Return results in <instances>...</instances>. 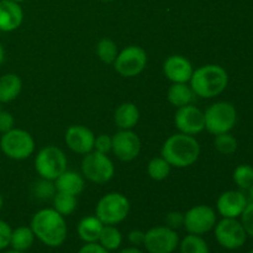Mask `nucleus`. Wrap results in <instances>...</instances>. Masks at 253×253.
<instances>
[{
	"label": "nucleus",
	"instance_id": "f257e3e1",
	"mask_svg": "<svg viewBox=\"0 0 253 253\" xmlns=\"http://www.w3.org/2000/svg\"><path fill=\"white\" fill-rule=\"evenodd\" d=\"M30 227L40 242L52 249L62 246L68 236L66 219L53 208H44L35 212Z\"/></svg>",
	"mask_w": 253,
	"mask_h": 253
},
{
	"label": "nucleus",
	"instance_id": "f03ea898",
	"mask_svg": "<svg viewBox=\"0 0 253 253\" xmlns=\"http://www.w3.org/2000/svg\"><path fill=\"white\" fill-rule=\"evenodd\" d=\"M161 156L172 168H187L194 165L199 158L200 145L194 136L178 132L165 141Z\"/></svg>",
	"mask_w": 253,
	"mask_h": 253
},
{
	"label": "nucleus",
	"instance_id": "7ed1b4c3",
	"mask_svg": "<svg viewBox=\"0 0 253 253\" xmlns=\"http://www.w3.org/2000/svg\"><path fill=\"white\" fill-rule=\"evenodd\" d=\"M229 84V74L220 64H205L194 69L189 81L194 94L203 99H211L225 91Z\"/></svg>",
	"mask_w": 253,
	"mask_h": 253
},
{
	"label": "nucleus",
	"instance_id": "20e7f679",
	"mask_svg": "<svg viewBox=\"0 0 253 253\" xmlns=\"http://www.w3.org/2000/svg\"><path fill=\"white\" fill-rule=\"evenodd\" d=\"M205 130L211 135L230 132L237 121V111L229 101H217L204 111Z\"/></svg>",
	"mask_w": 253,
	"mask_h": 253
},
{
	"label": "nucleus",
	"instance_id": "39448f33",
	"mask_svg": "<svg viewBox=\"0 0 253 253\" xmlns=\"http://www.w3.org/2000/svg\"><path fill=\"white\" fill-rule=\"evenodd\" d=\"M130 202L121 193H108L99 199L95 207V216L104 225H118L123 222L130 212Z\"/></svg>",
	"mask_w": 253,
	"mask_h": 253
},
{
	"label": "nucleus",
	"instance_id": "423d86ee",
	"mask_svg": "<svg viewBox=\"0 0 253 253\" xmlns=\"http://www.w3.org/2000/svg\"><path fill=\"white\" fill-rule=\"evenodd\" d=\"M0 150L10 160L24 161L35 152V140L26 130L14 127L1 133Z\"/></svg>",
	"mask_w": 253,
	"mask_h": 253
},
{
	"label": "nucleus",
	"instance_id": "0eeeda50",
	"mask_svg": "<svg viewBox=\"0 0 253 253\" xmlns=\"http://www.w3.org/2000/svg\"><path fill=\"white\" fill-rule=\"evenodd\" d=\"M67 156L57 146H46L37 152L35 157V170L40 178L54 180L67 170Z\"/></svg>",
	"mask_w": 253,
	"mask_h": 253
},
{
	"label": "nucleus",
	"instance_id": "6e6552de",
	"mask_svg": "<svg viewBox=\"0 0 253 253\" xmlns=\"http://www.w3.org/2000/svg\"><path fill=\"white\" fill-rule=\"evenodd\" d=\"M81 170L86 180L95 184H105L115 175V166L110 157L94 150L84 155Z\"/></svg>",
	"mask_w": 253,
	"mask_h": 253
},
{
	"label": "nucleus",
	"instance_id": "1a4fd4ad",
	"mask_svg": "<svg viewBox=\"0 0 253 253\" xmlns=\"http://www.w3.org/2000/svg\"><path fill=\"white\" fill-rule=\"evenodd\" d=\"M113 64L116 73L121 77L133 78L145 71L147 66V53L142 47L131 44L119 51L118 57Z\"/></svg>",
	"mask_w": 253,
	"mask_h": 253
},
{
	"label": "nucleus",
	"instance_id": "9d476101",
	"mask_svg": "<svg viewBox=\"0 0 253 253\" xmlns=\"http://www.w3.org/2000/svg\"><path fill=\"white\" fill-rule=\"evenodd\" d=\"M214 235L217 244L226 250H239L246 244L247 234L241 221L237 219L222 217L214 227Z\"/></svg>",
	"mask_w": 253,
	"mask_h": 253
},
{
	"label": "nucleus",
	"instance_id": "9b49d317",
	"mask_svg": "<svg viewBox=\"0 0 253 253\" xmlns=\"http://www.w3.org/2000/svg\"><path fill=\"white\" fill-rule=\"evenodd\" d=\"M217 222L216 212L211 207L205 204L194 205L184 214V229L188 234L203 235L214 230Z\"/></svg>",
	"mask_w": 253,
	"mask_h": 253
},
{
	"label": "nucleus",
	"instance_id": "f8f14e48",
	"mask_svg": "<svg viewBox=\"0 0 253 253\" xmlns=\"http://www.w3.org/2000/svg\"><path fill=\"white\" fill-rule=\"evenodd\" d=\"M179 236L175 230L163 226L151 227L145 232L143 247L148 253H173L178 249Z\"/></svg>",
	"mask_w": 253,
	"mask_h": 253
},
{
	"label": "nucleus",
	"instance_id": "ddd939ff",
	"mask_svg": "<svg viewBox=\"0 0 253 253\" xmlns=\"http://www.w3.org/2000/svg\"><path fill=\"white\" fill-rule=\"evenodd\" d=\"M174 125L179 132L195 136L205 130L204 111L193 104L178 108L174 114Z\"/></svg>",
	"mask_w": 253,
	"mask_h": 253
},
{
	"label": "nucleus",
	"instance_id": "4468645a",
	"mask_svg": "<svg viewBox=\"0 0 253 253\" xmlns=\"http://www.w3.org/2000/svg\"><path fill=\"white\" fill-rule=\"evenodd\" d=\"M141 140L132 130H119L113 135L111 152L123 162L136 160L141 152Z\"/></svg>",
	"mask_w": 253,
	"mask_h": 253
},
{
	"label": "nucleus",
	"instance_id": "2eb2a0df",
	"mask_svg": "<svg viewBox=\"0 0 253 253\" xmlns=\"http://www.w3.org/2000/svg\"><path fill=\"white\" fill-rule=\"evenodd\" d=\"M95 135L84 125H72L67 128L64 142L67 147L78 155H86L94 150Z\"/></svg>",
	"mask_w": 253,
	"mask_h": 253
},
{
	"label": "nucleus",
	"instance_id": "dca6fc26",
	"mask_svg": "<svg viewBox=\"0 0 253 253\" xmlns=\"http://www.w3.org/2000/svg\"><path fill=\"white\" fill-rule=\"evenodd\" d=\"M249 204L247 197L241 190H226L216 200V210L222 217L237 219Z\"/></svg>",
	"mask_w": 253,
	"mask_h": 253
},
{
	"label": "nucleus",
	"instance_id": "f3484780",
	"mask_svg": "<svg viewBox=\"0 0 253 253\" xmlns=\"http://www.w3.org/2000/svg\"><path fill=\"white\" fill-rule=\"evenodd\" d=\"M193 72L192 62L182 54H172L163 62V74L172 83H189Z\"/></svg>",
	"mask_w": 253,
	"mask_h": 253
},
{
	"label": "nucleus",
	"instance_id": "a211bd4d",
	"mask_svg": "<svg viewBox=\"0 0 253 253\" xmlns=\"http://www.w3.org/2000/svg\"><path fill=\"white\" fill-rule=\"evenodd\" d=\"M24 21L21 5L12 0H0V31L12 32Z\"/></svg>",
	"mask_w": 253,
	"mask_h": 253
},
{
	"label": "nucleus",
	"instance_id": "6ab92c4d",
	"mask_svg": "<svg viewBox=\"0 0 253 253\" xmlns=\"http://www.w3.org/2000/svg\"><path fill=\"white\" fill-rule=\"evenodd\" d=\"M53 182L57 192L67 193L76 197L81 194L85 188V178L82 173L74 172V170H64Z\"/></svg>",
	"mask_w": 253,
	"mask_h": 253
},
{
	"label": "nucleus",
	"instance_id": "aec40b11",
	"mask_svg": "<svg viewBox=\"0 0 253 253\" xmlns=\"http://www.w3.org/2000/svg\"><path fill=\"white\" fill-rule=\"evenodd\" d=\"M140 121V110L131 101H125L115 109L114 123L119 130H132Z\"/></svg>",
	"mask_w": 253,
	"mask_h": 253
},
{
	"label": "nucleus",
	"instance_id": "412c9836",
	"mask_svg": "<svg viewBox=\"0 0 253 253\" xmlns=\"http://www.w3.org/2000/svg\"><path fill=\"white\" fill-rule=\"evenodd\" d=\"M104 224L95 215H88L78 222L77 234L84 244H93V242H98Z\"/></svg>",
	"mask_w": 253,
	"mask_h": 253
},
{
	"label": "nucleus",
	"instance_id": "4be33fe9",
	"mask_svg": "<svg viewBox=\"0 0 253 253\" xmlns=\"http://www.w3.org/2000/svg\"><path fill=\"white\" fill-rule=\"evenodd\" d=\"M22 90V81L17 74L6 73L0 77V103H11Z\"/></svg>",
	"mask_w": 253,
	"mask_h": 253
},
{
	"label": "nucleus",
	"instance_id": "5701e85b",
	"mask_svg": "<svg viewBox=\"0 0 253 253\" xmlns=\"http://www.w3.org/2000/svg\"><path fill=\"white\" fill-rule=\"evenodd\" d=\"M195 96L197 95L188 83H172L167 91L168 103L177 109L193 104Z\"/></svg>",
	"mask_w": 253,
	"mask_h": 253
},
{
	"label": "nucleus",
	"instance_id": "b1692460",
	"mask_svg": "<svg viewBox=\"0 0 253 253\" xmlns=\"http://www.w3.org/2000/svg\"><path fill=\"white\" fill-rule=\"evenodd\" d=\"M35 237L34 231L30 226H19L16 229H12L11 237H10V247L16 251L26 252L34 245Z\"/></svg>",
	"mask_w": 253,
	"mask_h": 253
},
{
	"label": "nucleus",
	"instance_id": "393cba45",
	"mask_svg": "<svg viewBox=\"0 0 253 253\" xmlns=\"http://www.w3.org/2000/svg\"><path fill=\"white\" fill-rule=\"evenodd\" d=\"M98 244L108 250L109 252L116 251L123 244V234L116 227V225H104L99 236Z\"/></svg>",
	"mask_w": 253,
	"mask_h": 253
},
{
	"label": "nucleus",
	"instance_id": "a878e982",
	"mask_svg": "<svg viewBox=\"0 0 253 253\" xmlns=\"http://www.w3.org/2000/svg\"><path fill=\"white\" fill-rule=\"evenodd\" d=\"M77 197L76 195L67 194V193L57 192L52 199V208L62 216H69L73 214L77 209Z\"/></svg>",
	"mask_w": 253,
	"mask_h": 253
},
{
	"label": "nucleus",
	"instance_id": "bb28decb",
	"mask_svg": "<svg viewBox=\"0 0 253 253\" xmlns=\"http://www.w3.org/2000/svg\"><path fill=\"white\" fill-rule=\"evenodd\" d=\"M179 253H210L208 242L200 235L188 234L184 239L179 240Z\"/></svg>",
	"mask_w": 253,
	"mask_h": 253
},
{
	"label": "nucleus",
	"instance_id": "cd10ccee",
	"mask_svg": "<svg viewBox=\"0 0 253 253\" xmlns=\"http://www.w3.org/2000/svg\"><path fill=\"white\" fill-rule=\"evenodd\" d=\"M170 169H172L170 165L162 156L153 157L147 165L148 175L151 179L156 180V182H162V180L167 179L168 175L170 174Z\"/></svg>",
	"mask_w": 253,
	"mask_h": 253
},
{
	"label": "nucleus",
	"instance_id": "c85d7f7f",
	"mask_svg": "<svg viewBox=\"0 0 253 253\" xmlns=\"http://www.w3.org/2000/svg\"><path fill=\"white\" fill-rule=\"evenodd\" d=\"M119 54L118 44L114 40L109 37H104L96 44V56L99 57L103 63L113 64Z\"/></svg>",
	"mask_w": 253,
	"mask_h": 253
},
{
	"label": "nucleus",
	"instance_id": "c756f323",
	"mask_svg": "<svg viewBox=\"0 0 253 253\" xmlns=\"http://www.w3.org/2000/svg\"><path fill=\"white\" fill-rule=\"evenodd\" d=\"M56 193L57 189L54 187L53 180L43 179V178H40L31 187V194L34 195L35 199L42 200V202L52 200Z\"/></svg>",
	"mask_w": 253,
	"mask_h": 253
},
{
	"label": "nucleus",
	"instance_id": "7c9ffc66",
	"mask_svg": "<svg viewBox=\"0 0 253 253\" xmlns=\"http://www.w3.org/2000/svg\"><path fill=\"white\" fill-rule=\"evenodd\" d=\"M239 142L230 132L220 133L216 135L214 138V147L219 153L225 156H230L237 151Z\"/></svg>",
	"mask_w": 253,
	"mask_h": 253
},
{
	"label": "nucleus",
	"instance_id": "2f4dec72",
	"mask_svg": "<svg viewBox=\"0 0 253 253\" xmlns=\"http://www.w3.org/2000/svg\"><path fill=\"white\" fill-rule=\"evenodd\" d=\"M234 182L240 189L249 190L253 184V167L250 165H240L235 168Z\"/></svg>",
	"mask_w": 253,
	"mask_h": 253
},
{
	"label": "nucleus",
	"instance_id": "473e14b6",
	"mask_svg": "<svg viewBox=\"0 0 253 253\" xmlns=\"http://www.w3.org/2000/svg\"><path fill=\"white\" fill-rule=\"evenodd\" d=\"M111 147H113V136L108 135V133H100V135L95 136L94 151L108 155L109 152H111Z\"/></svg>",
	"mask_w": 253,
	"mask_h": 253
},
{
	"label": "nucleus",
	"instance_id": "72a5a7b5",
	"mask_svg": "<svg viewBox=\"0 0 253 253\" xmlns=\"http://www.w3.org/2000/svg\"><path fill=\"white\" fill-rule=\"evenodd\" d=\"M240 217H241L240 221H241L247 236L253 237V202H249Z\"/></svg>",
	"mask_w": 253,
	"mask_h": 253
},
{
	"label": "nucleus",
	"instance_id": "f704fd0d",
	"mask_svg": "<svg viewBox=\"0 0 253 253\" xmlns=\"http://www.w3.org/2000/svg\"><path fill=\"white\" fill-rule=\"evenodd\" d=\"M166 226L172 230H178L184 224V214L180 211H170L166 215Z\"/></svg>",
	"mask_w": 253,
	"mask_h": 253
},
{
	"label": "nucleus",
	"instance_id": "c9c22d12",
	"mask_svg": "<svg viewBox=\"0 0 253 253\" xmlns=\"http://www.w3.org/2000/svg\"><path fill=\"white\" fill-rule=\"evenodd\" d=\"M12 229L6 221L0 219V251L7 249L10 246V237H11Z\"/></svg>",
	"mask_w": 253,
	"mask_h": 253
},
{
	"label": "nucleus",
	"instance_id": "e433bc0d",
	"mask_svg": "<svg viewBox=\"0 0 253 253\" xmlns=\"http://www.w3.org/2000/svg\"><path fill=\"white\" fill-rule=\"evenodd\" d=\"M15 119L11 113L1 110L0 111V133H5L14 128Z\"/></svg>",
	"mask_w": 253,
	"mask_h": 253
},
{
	"label": "nucleus",
	"instance_id": "4c0bfd02",
	"mask_svg": "<svg viewBox=\"0 0 253 253\" xmlns=\"http://www.w3.org/2000/svg\"><path fill=\"white\" fill-rule=\"evenodd\" d=\"M127 239L132 246H136V247L143 246V241H145V231H141V230L138 229L132 230V231L128 232Z\"/></svg>",
	"mask_w": 253,
	"mask_h": 253
},
{
	"label": "nucleus",
	"instance_id": "58836bf2",
	"mask_svg": "<svg viewBox=\"0 0 253 253\" xmlns=\"http://www.w3.org/2000/svg\"><path fill=\"white\" fill-rule=\"evenodd\" d=\"M78 253H110L108 250L104 249L103 246L98 244V242H93V244H85L81 247Z\"/></svg>",
	"mask_w": 253,
	"mask_h": 253
},
{
	"label": "nucleus",
	"instance_id": "ea45409f",
	"mask_svg": "<svg viewBox=\"0 0 253 253\" xmlns=\"http://www.w3.org/2000/svg\"><path fill=\"white\" fill-rule=\"evenodd\" d=\"M118 253H143V251L138 249V247L131 246V247H126V249L120 250Z\"/></svg>",
	"mask_w": 253,
	"mask_h": 253
},
{
	"label": "nucleus",
	"instance_id": "a19ab883",
	"mask_svg": "<svg viewBox=\"0 0 253 253\" xmlns=\"http://www.w3.org/2000/svg\"><path fill=\"white\" fill-rule=\"evenodd\" d=\"M4 59H5V49L4 47H2V44L0 43V64L4 62Z\"/></svg>",
	"mask_w": 253,
	"mask_h": 253
},
{
	"label": "nucleus",
	"instance_id": "79ce46f5",
	"mask_svg": "<svg viewBox=\"0 0 253 253\" xmlns=\"http://www.w3.org/2000/svg\"><path fill=\"white\" fill-rule=\"evenodd\" d=\"M2 207H4V198H2L1 193H0V211L2 210Z\"/></svg>",
	"mask_w": 253,
	"mask_h": 253
},
{
	"label": "nucleus",
	"instance_id": "37998d69",
	"mask_svg": "<svg viewBox=\"0 0 253 253\" xmlns=\"http://www.w3.org/2000/svg\"><path fill=\"white\" fill-rule=\"evenodd\" d=\"M250 192V198H251V202H253V184L251 185V188L249 189Z\"/></svg>",
	"mask_w": 253,
	"mask_h": 253
},
{
	"label": "nucleus",
	"instance_id": "c03bdc74",
	"mask_svg": "<svg viewBox=\"0 0 253 253\" xmlns=\"http://www.w3.org/2000/svg\"><path fill=\"white\" fill-rule=\"evenodd\" d=\"M5 253H26V252H21V251H16V250H10V251H6Z\"/></svg>",
	"mask_w": 253,
	"mask_h": 253
},
{
	"label": "nucleus",
	"instance_id": "a18cd8bd",
	"mask_svg": "<svg viewBox=\"0 0 253 253\" xmlns=\"http://www.w3.org/2000/svg\"><path fill=\"white\" fill-rule=\"evenodd\" d=\"M12 1H16V2H19V4H20V2L25 1V0H12Z\"/></svg>",
	"mask_w": 253,
	"mask_h": 253
},
{
	"label": "nucleus",
	"instance_id": "49530a36",
	"mask_svg": "<svg viewBox=\"0 0 253 253\" xmlns=\"http://www.w3.org/2000/svg\"><path fill=\"white\" fill-rule=\"evenodd\" d=\"M101 1H105V2H110V1H115V0H101Z\"/></svg>",
	"mask_w": 253,
	"mask_h": 253
},
{
	"label": "nucleus",
	"instance_id": "de8ad7c7",
	"mask_svg": "<svg viewBox=\"0 0 253 253\" xmlns=\"http://www.w3.org/2000/svg\"><path fill=\"white\" fill-rule=\"evenodd\" d=\"M2 110V109H1V103H0V111H1Z\"/></svg>",
	"mask_w": 253,
	"mask_h": 253
},
{
	"label": "nucleus",
	"instance_id": "09e8293b",
	"mask_svg": "<svg viewBox=\"0 0 253 253\" xmlns=\"http://www.w3.org/2000/svg\"><path fill=\"white\" fill-rule=\"evenodd\" d=\"M250 253H253V250H251V251H250Z\"/></svg>",
	"mask_w": 253,
	"mask_h": 253
},
{
	"label": "nucleus",
	"instance_id": "8fccbe9b",
	"mask_svg": "<svg viewBox=\"0 0 253 253\" xmlns=\"http://www.w3.org/2000/svg\"><path fill=\"white\" fill-rule=\"evenodd\" d=\"M173 253H174V252H173Z\"/></svg>",
	"mask_w": 253,
	"mask_h": 253
}]
</instances>
